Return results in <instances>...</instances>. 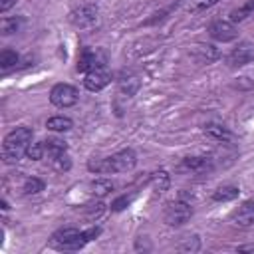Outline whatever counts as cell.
I'll use <instances>...</instances> for the list:
<instances>
[{
    "instance_id": "6da1fadb",
    "label": "cell",
    "mask_w": 254,
    "mask_h": 254,
    "mask_svg": "<svg viewBox=\"0 0 254 254\" xmlns=\"http://www.w3.org/2000/svg\"><path fill=\"white\" fill-rule=\"evenodd\" d=\"M32 143V129L30 127H16L4 137L2 143V161L6 165H14L26 155L28 145Z\"/></svg>"
},
{
    "instance_id": "7a4b0ae2",
    "label": "cell",
    "mask_w": 254,
    "mask_h": 254,
    "mask_svg": "<svg viewBox=\"0 0 254 254\" xmlns=\"http://www.w3.org/2000/svg\"><path fill=\"white\" fill-rule=\"evenodd\" d=\"M89 232L87 230H77V228H60L52 234L50 246L56 250H79L89 242Z\"/></svg>"
},
{
    "instance_id": "3957f363",
    "label": "cell",
    "mask_w": 254,
    "mask_h": 254,
    "mask_svg": "<svg viewBox=\"0 0 254 254\" xmlns=\"http://www.w3.org/2000/svg\"><path fill=\"white\" fill-rule=\"evenodd\" d=\"M190 216H192V206L190 202L185 200H171L163 210V220L169 226H181L187 220H190Z\"/></svg>"
},
{
    "instance_id": "277c9868",
    "label": "cell",
    "mask_w": 254,
    "mask_h": 254,
    "mask_svg": "<svg viewBox=\"0 0 254 254\" xmlns=\"http://www.w3.org/2000/svg\"><path fill=\"white\" fill-rule=\"evenodd\" d=\"M97 14H99V10H97L95 4H81V6H77L69 12L67 20L73 28L85 30V28H91L97 22Z\"/></svg>"
},
{
    "instance_id": "5b68a950",
    "label": "cell",
    "mask_w": 254,
    "mask_h": 254,
    "mask_svg": "<svg viewBox=\"0 0 254 254\" xmlns=\"http://www.w3.org/2000/svg\"><path fill=\"white\" fill-rule=\"evenodd\" d=\"M77 99H79V93H77V89H75L73 85H69V83H56V85L52 87V91H50V101H52V105L62 107V109L75 105Z\"/></svg>"
},
{
    "instance_id": "8992f818",
    "label": "cell",
    "mask_w": 254,
    "mask_h": 254,
    "mask_svg": "<svg viewBox=\"0 0 254 254\" xmlns=\"http://www.w3.org/2000/svg\"><path fill=\"white\" fill-rule=\"evenodd\" d=\"M111 83V71L101 65V67H95L91 71L85 73V79H83V87L87 91H101L103 87H107Z\"/></svg>"
},
{
    "instance_id": "52a82bcc",
    "label": "cell",
    "mask_w": 254,
    "mask_h": 254,
    "mask_svg": "<svg viewBox=\"0 0 254 254\" xmlns=\"http://www.w3.org/2000/svg\"><path fill=\"white\" fill-rule=\"evenodd\" d=\"M208 34L216 42H232L238 38V30L230 20H214L208 26Z\"/></svg>"
},
{
    "instance_id": "ba28073f",
    "label": "cell",
    "mask_w": 254,
    "mask_h": 254,
    "mask_svg": "<svg viewBox=\"0 0 254 254\" xmlns=\"http://www.w3.org/2000/svg\"><path fill=\"white\" fill-rule=\"evenodd\" d=\"M105 65V54L101 50H81L79 58H77V71H91L95 67H101Z\"/></svg>"
},
{
    "instance_id": "9c48e42d",
    "label": "cell",
    "mask_w": 254,
    "mask_h": 254,
    "mask_svg": "<svg viewBox=\"0 0 254 254\" xmlns=\"http://www.w3.org/2000/svg\"><path fill=\"white\" fill-rule=\"evenodd\" d=\"M113 173H127L137 165V155L133 149H121L115 155L109 157Z\"/></svg>"
},
{
    "instance_id": "30bf717a",
    "label": "cell",
    "mask_w": 254,
    "mask_h": 254,
    "mask_svg": "<svg viewBox=\"0 0 254 254\" xmlns=\"http://www.w3.org/2000/svg\"><path fill=\"white\" fill-rule=\"evenodd\" d=\"M254 60V46L250 44H240L238 48H234L230 54H228V64L232 67H240V65H246Z\"/></svg>"
},
{
    "instance_id": "8fae6325",
    "label": "cell",
    "mask_w": 254,
    "mask_h": 254,
    "mask_svg": "<svg viewBox=\"0 0 254 254\" xmlns=\"http://www.w3.org/2000/svg\"><path fill=\"white\" fill-rule=\"evenodd\" d=\"M117 87H119V91L123 95L133 97L141 87V79H139V75L135 71H123L119 75V79H117Z\"/></svg>"
},
{
    "instance_id": "7c38bea8",
    "label": "cell",
    "mask_w": 254,
    "mask_h": 254,
    "mask_svg": "<svg viewBox=\"0 0 254 254\" xmlns=\"http://www.w3.org/2000/svg\"><path fill=\"white\" fill-rule=\"evenodd\" d=\"M232 222L238 224V226H250V224H254V200L242 202L232 212Z\"/></svg>"
},
{
    "instance_id": "4fadbf2b",
    "label": "cell",
    "mask_w": 254,
    "mask_h": 254,
    "mask_svg": "<svg viewBox=\"0 0 254 254\" xmlns=\"http://www.w3.org/2000/svg\"><path fill=\"white\" fill-rule=\"evenodd\" d=\"M192 56L200 62V64H210L218 58V52L212 44H196L194 50H192Z\"/></svg>"
},
{
    "instance_id": "5bb4252c",
    "label": "cell",
    "mask_w": 254,
    "mask_h": 254,
    "mask_svg": "<svg viewBox=\"0 0 254 254\" xmlns=\"http://www.w3.org/2000/svg\"><path fill=\"white\" fill-rule=\"evenodd\" d=\"M204 133L210 139H214V141H230L232 139L230 129L224 127V125H220V123H208V125H204Z\"/></svg>"
},
{
    "instance_id": "9a60e30c",
    "label": "cell",
    "mask_w": 254,
    "mask_h": 254,
    "mask_svg": "<svg viewBox=\"0 0 254 254\" xmlns=\"http://www.w3.org/2000/svg\"><path fill=\"white\" fill-rule=\"evenodd\" d=\"M46 127L50 131H56V133H64V131H69L73 127V121L69 117H64V115H54L46 121Z\"/></svg>"
},
{
    "instance_id": "2e32d148",
    "label": "cell",
    "mask_w": 254,
    "mask_h": 254,
    "mask_svg": "<svg viewBox=\"0 0 254 254\" xmlns=\"http://www.w3.org/2000/svg\"><path fill=\"white\" fill-rule=\"evenodd\" d=\"M183 169L194 171V173H204L210 169V159L206 157H187L183 159Z\"/></svg>"
},
{
    "instance_id": "e0dca14e",
    "label": "cell",
    "mask_w": 254,
    "mask_h": 254,
    "mask_svg": "<svg viewBox=\"0 0 254 254\" xmlns=\"http://www.w3.org/2000/svg\"><path fill=\"white\" fill-rule=\"evenodd\" d=\"M254 12V0H248V2H244V4H240L238 8H234V10H230V14H228V20L234 24V22H242V20H246L250 14Z\"/></svg>"
},
{
    "instance_id": "ac0fdd59",
    "label": "cell",
    "mask_w": 254,
    "mask_h": 254,
    "mask_svg": "<svg viewBox=\"0 0 254 254\" xmlns=\"http://www.w3.org/2000/svg\"><path fill=\"white\" fill-rule=\"evenodd\" d=\"M44 147H46L48 157H56V155L67 151V143H65L64 139H60V137H48V139L44 141Z\"/></svg>"
},
{
    "instance_id": "d6986e66",
    "label": "cell",
    "mask_w": 254,
    "mask_h": 254,
    "mask_svg": "<svg viewBox=\"0 0 254 254\" xmlns=\"http://www.w3.org/2000/svg\"><path fill=\"white\" fill-rule=\"evenodd\" d=\"M87 169H89L91 173H97V175H111V173H113L109 157H105V159H99V157H93V159H89V163H87Z\"/></svg>"
},
{
    "instance_id": "ffe728a7",
    "label": "cell",
    "mask_w": 254,
    "mask_h": 254,
    "mask_svg": "<svg viewBox=\"0 0 254 254\" xmlns=\"http://www.w3.org/2000/svg\"><path fill=\"white\" fill-rule=\"evenodd\" d=\"M113 183L109 181V179H95L91 185H89V189H91V194L93 196H97V198H103V196H107L111 190H113Z\"/></svg>"
},
{
    "instance_id": "44dd1931",
    "label": "cell",
    "mask_w": 254,
    "mask_h": 254,
    "mask_svg": "<svg viewBox=\"0 0 254 254\" xmlns=\"http://www.w3.org/2000/svg\"><path fill=\"white\" fill-rule=\"evenodd\" d=\"M238 189L232 187V185H224V187H218L214 192H212V198L216 202H226V200H234L238 196Z\"/></svg>"
},
{
    "instance_id": "7402d4cb",
    "label": "cell",
    "mask_w": 254,
    "mask_h": 254,
    "mask_svg": "<svg viewBox=\"0 0 254 254\" xmlns=\"http://www.w3.org/2000/svg\"><path fill=\"white\" fill-rule=\"evenodd\" d=\"M50 165H52L54 171H58V173H65V171L71 169V159H69V155H67V151H65V153L56 155V157H50Z\"/></svg>"
},
{
    "instance_id": "603a6c76",
    "label": "cell",
    "mask_w": 254,
    "mask_h": 254,
    "mask_svg": "<svg viewBox=\"0 0 254 254\" xmlns=\"http://www.w3.org/2000/svg\"><path fill=\"white\" fill-rule=\"evenodd\" d=\"M169 183H171V179H169V175L165 171H157V173L151 175V185H153L155 192H159V194L169 189Z\"/></svg>"
},
{
    "instance_id": "cb8c5ba5",
    "label": "cell",
    "mask_w": 254,
    "mask_h": 254,
    "mask_svg": "<svg viewBox=\"0 0 254 254\" xmlns=\"http://www.w3.org/2000/svg\"><path fill=\"white\" fill-rule=\"evenodd\" d=\"M20 26H22V18H2L0 32H2V36H10V34L18 32Z\"/></svg>"
},
{
    "instance_id": "d4e9b609",
    "label": "cell",
    "mask_w": 254,
    "mask_h": 254,
    "mask_svg": "<svg viewBox=\"0 0 254 254\" xmlns=\"http://www.w3.org/2000/svg\"><path fill=\"white\" fill-rule=\"evenodd\" d=\"M20 62V56L14 52V50H2V54H0V67L2 69H10V67H14L16 64Z\"/></svg>"
},
{
    "instance_id": "484cf974",
    "label": "cell",
    "mask_w": 254,
    "mask_h": 254,
    "mask_svg": "<svg viewBox=\"0 0 254 254\" xmlns=\"http://www.w3.org/2000/svg\"><path fill=\"white\" fill-rule=\"evenodd\" d=\"M22 190H24V194H38L40 190H44V181L42 179H36V177H28L24 181Z\"/></svg>"
},
{
    "instance_id": "4316f807",
    "label": "cell",
    "mask_w": 254,
    "mask_h": 254,
    "mask_svg": "<svg viewBox=\"0 0 254 254\" xmlns=\"http://www.w3.org/2000/svg\"><path fill=\"white\" fill-rule=\"evenodd\" d=\"M103 210H105V204L103 202H91V204H85V208H83V214L87 216V220H95V218H99L101 214H103Z\"/></svg>"
},
{
    "instance_id": "83f0119b",
    "label": "cell",
    "mask_w": 254,
    "mask_h": 254,
    "mask_svg": "<svg viewBox=\"0 0 254 254\" xmlns=\"http://www.w3.org/2000/svg\"><path fill=\"white\" fill-rule=\"evenodd\" d=\"M46 153V147H44V141L42 143H30L28 149H26V157L32 159V161H40Z\"/></svg>"
},
{
    "instance_id": "f1b7e54d",
    "label": "cell",
    "mask_w": 254,
    "mask_h": 254,
    "mask_svg": "<svg viewBox=\"0 0 254 254\" xmlns=\"http://www.w3.org/2000/svg\"><path fill=\"white\" fill-rule=\"evenodd\" d=\"M218 0H190L189 2V10L190 12H200V10H206V8H210V6H214Z\"/></svg>"
},
{
    "instance_id": "f546056e",
    "label": "cell",
    "mask_w": 254,
    "mask_h": 254,
    "mask_svg": "<svg viewBox=\"0 0 254 254\" xmlns=\"http://www.w3.org/2000/svg\"><path fill=\"white\" fill-rule=\"evenodd\" d=\"M135 198V194H123V196H119V198H115L113 202H111V210H115V212H119V210H123L125 206H129L131 204V200Z\"/></svg>"
},
{
    "instance_id": "4dcf8cb0",
    "label": "cell",
    "mask_w": 254,
    "mask_h": 254,
    "mask_svg": "<svg viewBox=\"0 0 254 254\" xmlns=\"http://www.w3.org/2000/svg\"><path fill=\"white\" fill-rule=\"evenodd\" d=\"M198 246H200V242H198V236L194 234V236H187L179 248L181 250H198Z\"/></svg>"
},
{
    "instance_id": "1f68e13d",
    "label": "cell",
    "mask_w": 254,
    "mask_h": 254,
    "mask_svg": "<svg viewBox=\"0 0 254 254\" xmlns=\"http://www.w3.org/2000/svg\"><path fill=\"white\" fill-rule=\"evenodd\" d=\"M16 2H18V0H0V12H2V14L8 12Z\"/></svg>"
}]
</instances>
